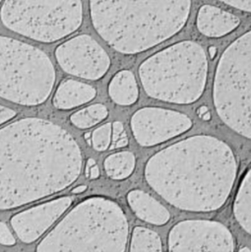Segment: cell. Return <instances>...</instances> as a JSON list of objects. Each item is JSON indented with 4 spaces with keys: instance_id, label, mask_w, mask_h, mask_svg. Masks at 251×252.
<instances>
[{
    "instance_id": "cell-1",
    "label": "cell",
    "mask_w": 251,
    "mask_h": 252,
    "mask_svg": "<svg viewBox=\"0 0 251 252\" xmlns=\"http://www.w3.org/2000/svg\"><path fill=\"white\" fill-rule=\"evenodd\" d=\"M77 141L60 125L27 117L0 129V210L62 191L82 170Z\"/></svg>"
},
{
    "instance_id": "cell-2",
    "label": "cell",
    "mask_w": 251,
    "mask_h": 252,
    "mask_svg": "<svg viewBox=\"0 0 251 252\" xmlns=\"http://www.w3.org/2000/svg\"><path fill=\"white\" fill-rule=\"evenodd\" d=\"M236 170L235 156L226 143L196 135L151 157L145 177L170 205L184 211L212 212L225 203Z\"/></svg>"
},
{
    "instance_id": "cell-3",
    "label": "cell",
    "mask_w": 251,
    "mask_h": 252,
    "mask_svg": "<svg viewBox=\"0 0 251 252\" xmlns=\"http://www.w3.org/2000/svg\"><path fill=\"white\" fill-rule=\"evenodd\" d=\"M191 0H90L94 28L123 54L150 49L177 33L187 22Z\"/></svg>"
},
{
    "instance_id": "cell-4",
    "label": "cell",
    "mask_w": 251,
    "mask_h": 252,
    "mask_svg": "<svg viewBox=\"0 0 251 252\" xmlns=\"http://www.w3.org/2000/svg\"><path fill=\"white\" fill-rule=\"evenodd\" d=\"M128 221L121 207L92 197L74 207L39 242L36 252H125Z\"/></svg>"
},
{
    "instance_id": "cell-5",
    "label": "cell",
    "mask_w": 251,
    "mask_h": 252,
    "mask_svg": "<svg viewBox=\"0 0 251 252\" xmlns=\"http://www.w3.org/2000/svg\"><path fill=\"white\" fill-rule=\"evenodd\" d=\"M208 73L205 50L194 41H181L147 58L139 67L145 92L151 97L178 104L196 101Z\"/></svg>"
},
{
    "instance_id": "cell-6",
    "label": "cell",
    "mask_w": 251,
    "mask_h": 252,
    "mask_svg": "<svg viewBox=\"0 0 251 252\" xmlns=\"http://www.w3.org/2000/svg\"><path fill=\"white\" fill-rule=\"evenodd\" d=\"M55 82L48 56L26 42L0 35V96L32 106L44 102Z\"/></svg>"
},
{
    "instance_id": "cell-7",
    "label": "cell",
    "mask_w": 251,
    "mask_h": 252,
    "mask_svg": "<svg viewBox=\"0 0 251 252\" xmlns=\"http://www.w3.org/2000/svg\"><path fill=\"white\" fill-rule=\"evenodd\" d=\"M214 103L220 118L234 132L251 137V32L223 51L214 81Z\"/></svg>"
},
{
    "instance_id": "cell-8",
    "label": "cell",
    "mask_w": 251,
    "mask_h": 252,
    "mask_svg": "<svg viewBox=\"0 0 251 252\" xmlns=\"http://www.w3.org/2000/svg\"><path fill=\"white\" fill-rule=\"evenodd\" d=\"M5 27L40 42H54L82 24L81 0H5L0 10Z\"/></svg>"
},
{
    "instance_id": "cell-9",
    "label": "cell",
    "mask_w": 251,
    "mask_h": 252,
    "mask_svg": "<svg viewBox=\"0 0 251 252\" xmlns=\"http://www.w3.org/2000/svg\"><path fill=\"white\" fill-rule=\"evenodd\" d=\"M234 242L222 223L187 220L176 223L168 234L169 252H233Z\"/></svg>"
},
{
    "instance_id": "cell-10",
    "label": "cell",
    "mask_w": 251,
    "mask_h": 252,
    "mask_svg": "<svg viewBox=\"0 0 251 252\" xmlns=\"http://www.w3.org/2000/svg\"><path fill=\"white\" fill-rule=\"evenodd\" d=\"M55 57L66 73L87 80H98L110 66L105 50L88 34L74 36L60 44Z\"/></svg>"
},
{
    "instance_id": "cell-11",
    "label": "cell",
    "mask_w": 251,
    "mask_h": 252,
    "mask_svg": "<svg viewBox=\"0 0 251 252\" xmlns=\"http://www.w3.org/2000/svg\"><path fill=\"white\" fill-rule=\"evenodd\" d=\"M191 126L192 121L186 114L160 107L141 108L131 118L132 133L143 147L165 142L186 132Z\"/></svg>"
},
{
    "instance_id": "cell-12",
    "label": "cell",
    "mask_w": 251,
    "mask_h": 252,
    "mask_svg": "<svg viewBox=\"0 0 251 252\" xmlns=\"http://www.w3.org/2000/svg\"><path fill=\"white\" fill-rule=\"evenodd\" d=\"M72 201V197L64 196L20 212L11 219V225L23 242L31 243L60 218Z\"/></svg>"
},
{
    "instance_id": "cell-13",
    "label": "cell",
    "mask_w": 251,
    "mask_h": 252,
    "mask_svg": "<svg viewBox=\"0 0 251 252\" xmlns=\"http://www.w3.org/2000/svg\"><path fill=\"white\" fill-rule=\"evenodd\" d=\"M239 19L212 5H204L200 8L197 17V28L201 33L210 37L223 36L239 25Z\"/></svg>"
},
{
    "instance_id": "cell-14",
    "label": "cell",
    "mask_w": 251,
    "mask_h": 252,
    "mask_svg": "<svg viewBox=\"0 0 251 252\" xmlns=\"http://www.w3.org/2000/svg\"><path fill=\"white\" fill-rule=\"evenodd\" d=\"M127 200L133 212L142 220L157 225H162L169 220V212L155 198L144 191H130Z\"/></svg>"
},
{
    "instance_id": "cell-15",
    "label": "cell",
    "mask_w": 251,
    "mask_h": 252,
    "mask_svg": "<svg viewBox=\"0 0 251 252\" xmlns=\"http://www.w3.org/2000/svg\"><path fill=\"white\" fill-rule=\"evenodd\" d=\"M95 94L94 87L68 79L58 86L53 96V105L58 109H71L91 101Z\"/></svg>"
},
{
    "instance_id": "cell-16",
    "label": "cell",
    "mask_w": 251,
    "mask_h": 252,
    "mask_svg": "<svg viewBox=\"0 0 251 252\" xmlns=\"http://www.w3.org/2000/svg\"><path fill=\"white\" fill-rule=\"evenodd\" d=\"M108 93L113 101L120 105L133 104L139 94L133 73L127 70L118 72L109 83Z\"/></svg>"
},
{
    "instance_id": "cell-17",
    "label": "cell",
    "mask_w": 251,
    "mask_h": 252,
    "mask_svg": "<svg viewBox=\"0 0 251 252\" xmlns=\"http://www.w3.org/2000/svg\"><path fill=\"white\" fill-rule=\"evenodd\" d=\"M233 213L240 226L251 232V171L247 170L243 177L233 204Z\"/></svg>"
},
{
    "instance_id": "cell-18",
    "label": "cell",
    "mask_w": 251,
    "mask_h": 252,
    "mask_svg": "<svg viewBox=\"0 0 251 252\" xmlns=\"http://www.w3.org/2000/svg\"><path fill=\"white\" fill-rule=\"evenodd\" d=\"M135 157L130 152H119L108 156L104 160L106 174L115 180L128 177L134 169Z\"/></svg>"
},
{
    "instance_id": "cell-19",
    "label": "cell",
    "mask_w": 251,
    "mask_h": 252,
    "mask_svg": "<svg viewBox=\"0 0 251 252\" xmlns=\"http://www.w3.org/2000/svg\"><path fill=\"white\" fill-rule=\"evenodd\" d=\"M130 252H162V245L159 235L143 226L134 228Z\"/></svg>"
},
{
    "instance_id": "cell-20",
    "label": "cell",
    "mask_w": 251,
    "mask_h": 252,
    "mask_svg": "<svg viewBox=\"0 0 251 252\" xmlns=\"http://www.w3.org/2000/svg\"><path fill=\"white\" fill-rule=\"evenodd\" d=\"M107 114L108 110L103 104L95 103L73 113L70 120L77 128L88 129L105 119Z\"/></svg>"
},
{
    "instance_id": "cell-21",
    "label": "cell",
    "mask_w": 251,
    "mask_h": 252,
    "mask_svg": "<svg viewBox=\"0 0 251 252\" xmlns=\"http://www.w3.org/2000/svg\"><path fill=\"white\" fill-rule=\"evenodd\" d=\"M111 141V123H105L92 134V145L96 151H105Z\"/></svg>"
},
{
    "instance_id": "cell-22",
    "label": "cell",
    "mask_w": 251,
    "mask_h": 252,
    "mask_svg": "<svg viewBox=\"0 0 251 252\" xmlns=\"http://www.w3.org/2000/svg\"><path fill=\"white\" fill-rule=\"evenodd\" d=\"M111 141H110V149H118L125 147L128 144L127 135L124 130V126L121 122L115 121L111 125Z\"/></svg>"
},
{
    "instance_id": "cell-23",
    "label": "cell",
    "mask_w": 251,
    "mask_h": 252,
    "mask_svg": "<svg viewBox=\"0 0 251 252\" xmlns=\"http://www.w3.org/2000/svg\"><path fill=\"white\" fill-rule=\"evenodd\" d=\"M15 242L16 240L8 226L4 222L0 221V243L4 245H14Z\"/></svg>"
},
{
    "instance_id": "cell-24",
    "label": "cell",
    "mask_w": 251,
    "mask_h": 252,
    "mask_svg": "<svg viewBox=\"0 0 251 252\" xmlns=\"http://www.w3.org/2000/svg\"><path fill=\"white\" fill-rule=\"evenodd\" d=\"M220 1L244 12H250L251 10V0H220Z\"/></svg>"
},
{
    "instance_id": "cell-25",
    "label": "cell",
    "mask_w": 251,
    "mask_h": 252,
    "mask_svg": "<svg viewBox=\"0 0 251 252\" xmlns=\"http://www.w3.org/2000/svg\"><path fill=\"white\" fill-rule=\"evenodd\" d=\"M86 175L91 179L97 178L99 176V169L95 164V161L93 158L88 159L86 165Z\"/></svg>"
},
{
    "instance_id": "cell-26",
    "label": "cell",
    "mask_w": 251,
    "mask_h": 252,
    "mask_svg": "<svg viewBox=\"0 0 251 252\" xmlns=\"http://www.w3.org/2000/svg\"><path fill=\"white\" fill-rule=\"evenodd\" d=\"M15 115H16V112L13 109L0 105V125L12 119Z\"/></svg>"
},
{
    "instance_id": "cell-27",
    "label": "cell",
    "mask_w": 251,
    "mask_h": 252,
    "mask_svg": "<svg viewBox=\"0 0 251 252\" xmlns=\"http://www.w3.org/2000/svg\"><path fill=\"white\" fill-rule=\"evenodd\" d=\"M86 189H87V186H86V185H80V186H78V187L74 188V189L72 190V192H73V193H75V194H78V193H82V192H84Z\"/></svg>"
},
{
    "instance_id": "cell-28",
    "label": "cell",
    "mask_w": 251,
    "mask_h": 252,
    "mask_svg": "<svg viewBox=\"0 0 251 252\" xmlns=\"http://www.w3.org/2000/svg\"><path fill=\"white\" fill-rule=\"evenodd\" d=\"M209 110H208V108L206 107V106H201L199 109H198V111H197V113H198V115L200 116V117H202L206 112H208Z\"/></svg>"
},
{
    "instance_id": "cell-29",
    "label": "cell",
    "mask_w": 251,
    "mask_h": 252,
    "mask_svg": "<svg viewBox=\"0 0 251 252\" xmlns=\"http://www.w3.org/2000/svg\"><path fill=\"white\" fill-rule=\"evenodd\" d=\"M209 54H210L211 58H214L217 54V48L215 46H210L209 47Z\"/></svg>"
},
{
    "instance_id": "cell-30",
    "label": "cell",
    "mask_w": 251,
    "mask_h": 252,
    "mask_svg": "<svg viewBox=\"0 0 251 252\" xmlns=\"http://www.w3.org/2000/svg\"><path fill=\"white\" fill-rule=\"evenodd\" d=\"M202 119H204V120H210V118H211V114H210V112L208 111V112H206L202 117H201Z\"/></svg>"
},
{
    "instance_id": "cell-31",
    "label": "cell",
    "mask_w": 251,
    "mask_h": 252,
    "mask_svg": "<svg viewBox=\"0 0 251 252\" xmlns=\"http://www.w3.org/2000/svg\"><path fill=\"white\" fill-rule=\"evenodd\" d=\"M239 252H250V249L248 247H243L239 250Z\"/></svg>"
},
{
    "instance_id": "cell-32",
    "label": "cell",
    "mask_w": 251,
    "mask_h": 252,
    "mask_svg": "<svg viewBox=\"0 0 251 252\" xmlns=\"http://www.w3.org/2000/svg\"><path fill=\"white\" fill-rule=\"evenodd\" d=\"M1 1H2V0H0V2H1Z\"/></svg>"
}]
</instances>
